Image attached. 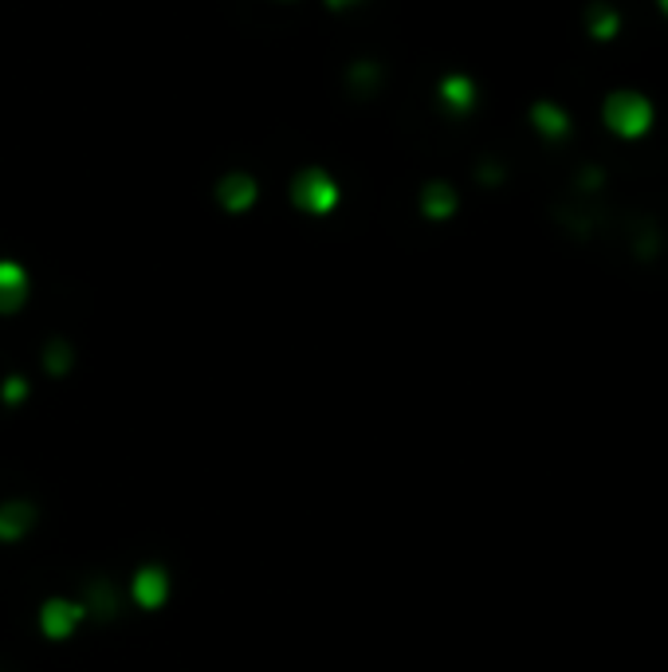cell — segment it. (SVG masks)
I'll list each match as a JSON object with an SVG mask.
<instances>
[{
  "label": "cell",
  "instance_id": "30bf717a",
  "mask_svg": "<svg viewBox=\"0 0 668 672\" xmlns=\"http://www.w3.org/2000/svg\"><path fill=\"white\" fill-rule=\"evenodd\" d=\"M653 4H657V12L668 21V0H653Z\"/></svg>",
  "mask_w": 668,
  "mask_h": 672
},
{
  "label": "cell",
  "instance_id": "9c48e42d",
  "mask_svg": "<svg viewBox=\"0 0 668 672\" xmlns=\"http://www.w3.org/2000/svg\"><path fill=\"white\" fill-rule=\"evenodd\" d=\"M366 0H323V9L330 12V16H342V12H354V9H362Z\"/></svg>",
  "mask_w": 668,
  "mask_h": 672
},
{
  "label": "cell",
  "instance_id": "8fae6325",
  "mask_svg": "<svg viewBox=\"0 0 668 672\" xmlns=\"http://www.w3.org/2000/svg\"><path fill=\"white\" fill-rule=\"evenodd\" d=\"M272 4H295V0H272Z\"/></svg>",
  "mask_w": 668,
  "mask_h": 672
},
{
  "label": "cell",
  "instance_id": "8992f818",
  "mask_svg": "<svg viewBox=\"0 0 668 672\" xmlns=\"http://www.w3.org/2000/svg\"><path fill=\"white\" fill-rule=\"evenodd\" d=\"M527 126L551 145L566 142V138L575 135V118H570V111L558 99H531L527 103Z\"/></svg>",
  "mask_w": 668,
  "mask_h": 672
},
{
  "label": "cell",
  "instance_id": "52a82bcc",
  "mask_svg": "<svg viewBox=\"0 0 668 672\" xmlns=\"http://www.w3.org/2000/svg\"><path fill=\"white\" fill-rule=\"evenodd\" d=\"M417 213L429 225H449L461 213V189L453 181H444V177H432V181L417 186Z\"/></svg>",
  "mask_w": 668,
  "mask_h": 672
},
{
  "label": "cell",
  "instance_id": "5b68a950",
  "mask_svg": "<svg viewBox=\"0 0 668 672\" xmlns=\"http://www.w3.org/2000/svg\"><path fill=\"white\" fill-rule=\"evenodd\" d=\"M31 303V271L24 259L0 256V319H16Z\"/></svg>",
  "mask_w": 668,
  "mask_h": 672
},
{
  "label": "cell",
  "instance_id": "7a4b0ae2",
  "mask_svg": "<svg viewBox=\"0 0 668 672\" xmlns=\"http://www.w3.org/2000/svg\"><path fill=\"white\" fill-rule=\"evenodd\" d=\"M602 123L614 138L621 142H638V138L653 135L657 126V103L648 99L645 91H633V87H614L602 99Z\"/></svg>",
  "mask_w": 668,
  "mask_h": 672
},
{
  "label": "cell",
  "instance_id": "ba28073f",
  "mask_svg": "<svg viewBox=\"0 0 668 672\" xmlns=\"http://www.w3.org/2000/svg\"><path fill=\"white\" fill-rule=\"evenodd\" d=\"M626 28V16L617 9L614 0H590L587 9H582V31H587V40L594 43H614Z\"/></svg>",
  "mask_w": 668,
  "mask_h": 672
},
{
  "label": "cell",
  "instance_id": "277c9868",
  "mask_svg": "<svg viewBox=\"0 0 668 672\" xmlns=\"http://www.w3.org/2000/svg\"><path fill=\"white\" fill-rule=\"evenodd\" d=\"M126 598H130L134 610L142 613H157L169 606L174 598V570L162 559H142L130 570V582H126Z\"/></svg>",
  "mask_w": 668,
  "mask_h": 672
},
{
  "label": "cell",
  "instance_id": "3957f363",
  "mask_svg": "<svg viewBox=\"0 0 668 672\" xmlns=\"http://www.w3.org/2000/svg\"><path fill=\"white\" fill-rule=\"evenodd\" d=\"M87 601L83 598H67V594H48V598L36 601V633H40L43 642L52 645H63V642H75L87 625Z\"/></svg>",
  "mask_w": 668,
  "mask_h": 672
},
{
  "label": "cell",
  "instance_id": "6da1fadb",
  "mask_svg": "<svg viewBox=\"0 0 668 672\" xmlns=\"http://www.w3.org/2000/svg\"><path fill=\"white\" fill-rule=\"evenodd\" d=\"M283 196H288L291 213H295V217H307V220L335 217V213L342 208V201H346L342 181L330 174L327 166H299L295 174L288 177Z\"/></svg>",
  "mask_w": 668,
  "mask_h": 672
}]
</instances>
